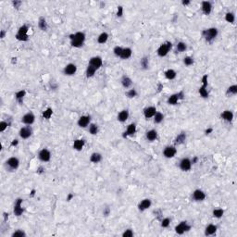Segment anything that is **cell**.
<instances>
[{
    "mask_svg": "<svg viewBox=\"0 0 237 237\" xmlns=\"http://www.w3.org/2000/svg\"><path fill=\"white\" fill-rule=\"evenodd\" d=\"M69 39H70V45L76 48H80L85 44V34L82 32H77L75 33L69 34Z\"/></svg>",
    "mask_w": 237,
    "mask_h": 237,
    "instance_id": "1",
    "label": "cell"
},
{
    "mask_svg": "<svg viewBox=\"0 0 237 237\" xmlns=\"http://www.w3.org/2000/svg\"><path fill=\"white\" fill-rule=\"evenodd\" d=\"M201 34H202V36L204 37L206 42L211 44L213 41L217 38L218 34H219V30L217 28H215V27L208 28L206 30H203L202 32H201Z\"/></svg>",
    "mask_w": 237,
    "mask_h": 237,
    "instance_id": "2",
    "label": "cell"
},
{
    "mask_svg": "<svg viewBox=\"0 0 237 237\" xmlns=\"http://www.w3.org/2000/svg\"><path fill=\"white\" fill-rule=\"evenodd\" d=\"M28 31H29V27L26 24H23L22 26H20L18 30V32L15 35L16 39L19 41H21V42L28 41L29 40Z\"/></svg>",
    "mask_w": 237,
    "mask_h": 237,
    "instance_id": "3",
    "label": "cell"
},
{
    "mask_svg": "<svg viewBox=\"0 0 237 237\" xmlns=\"http://www.w3.org/2000/svg\"><path fill=\"white\" fill-rule=\"evenodd\" d=\"M20 166V160L16 157H11L5 162V168L8 171H15Z\"/></svg>",
    "mask_w": 237,
    "mask_h": 237,
    "instance_id": "4",
    "label": "cell"
},
{
    "mask_svg": "<svg viewBox=\"0 0 237 237\" xmlns=\"http://www.w3.org/2000/svg\"><path fill=\"white\" fill-rule=\"evenodd\" d=\"M171 48H172V43L170 41H166L159 45V47L157 50V54L160 57H166L169 54V52Z\"/></svg>",
    "mask_w": 237,
    "mask_h": 237,
    "instance_id": "5",
    "label": "cell"
},
{
    "mask_svg": "<svg viewBox=\"0 0 237 237\" xmlns=\"http://www.w3.org/2000/svg\"><path fill=\"white\" fill-rule=\"evenodd\" d=\"M192 226L190 224H188V222L186 220H183L181 221L178 225H176L174 230H175V232L177 234H179V235H182L183 234L184 232H187L191 230Z\"/></svg>",
    "mask_w": 237,
    "mask_h": 237,
    "instance_id": "6",
    "label": "cell"
},
{
    "mask_svg": "<svg viewBox=\"0 0 237 237\" xmlns=\"http://www.w3.org/2000/svg\"><path fill=\"white\" fill-rule=\"evenodd\" d=\"M184 93L183 91H180L176 94H173L171 96H170L167 99V103L169 105H171V106H174V105H177L178 102L180 100H183L184 98Z\"/></svg>",
    "mask_w": 237,
    "mask_h": 237,
    "instance_id": "7",
    "label": "cell"
},
{
    "mask_svg": "<svg viewBox=\"0 0 237 237\" xmlns=\"http://www.w3.org/2000/svg\"><path fill=\"white\" fill-rule=\"evenodd\" d=\"M32 129L30 125L20 128L19 132V135L22 139H28L32 136Z\"/></svg>",
    "mask_w": 237,
    "mask_h": 237,
    "instance_id": "8",
    "label": "cell"
},
{
    "mask_svg": "<svg viewBox=\"0 0 237 237\" xmlns=\"http://www.w3.org/2000/svg\"><path fill=\"white\" fill-rule=\"evenodd\" d=\"M177 153V149L174 146H167L163 149V156L166 159H172Z\"/></svg>",
    "mask_w": 237,
    "mask_h": 237,
    "instance_id": "9",
    "label": "cell"
},
{
    "mask_svg": "<svg viewBox=\"0 0 237 237\" xmlns=\"http://www.w3.org/2000/svg\"><path fill=\"white\" fill-rule=\"evenodd\" d=\"M192 161L189 158H183L180 163H179V167L183 171H189L192 168Z\"/></svg>",
    "mask_w": 237,
    "mask_h": 237,
    "instance_id": "10",
    "label": "cell"
},
{
    "mask_svg": "<svg viewBox=\"0 0 237 237\" xmlns=\"http://www.w3.org/2000/svg\"><path fill=\"white\" fill-rule=\"evenodd\" d=\"M35 122V116L32 111H29L28 113L24 114L21 118V122L25 125H32Z\"/></svg>",
    "mask_w": 237,
    "mask_h": 237,
    "instance_id": "11",
    "label": "cell"
},
{
    "mask_svg": "<svg viewBox=\"0 0 237 237\" xmlns=\"http://www.w3.org/2000/svg\"><path fill=\"white\" fill-rule=\"evenodd\" d=\"M22 202H23V199H22V198H18V199L15 201L13 212H14L15 216H17V217L21 216V215L23 214V212H24V209H23L22 207H21Z\"/></svg>",
    "mask_w": 237,
    "mask_h": 237,
    "instance_id": "12",
    "label": "cell"
},
{
    "mask_svg": "<svg viewBox=\"0 0 237 237\" xmlns=\"http://www.w3.org/2000/svg\"><path fill=\"white\" fill-rule=\"evenodd\" d=\"M38 159L42 161V162H48L51 159V153L48 149L46 148H43L42 150H40L39 154H38Z\"/></svg>",
    "mask_w": 237,
    "mask_h": 237,
    "instance_id": "13",
    "label": "cell"
},
{
    "mask_svg": "<svg viewBox=\"0 0 237 237\" xmlns=\"http://www.w3.org/2000/svg\"><path fill=\"white\" fill-rule=\"evenodd\" d=\"M77 72V66L73 63H69L63 69V73L67 76H72Z\"/></svg>",
    "mask_w": 237,
    "mask_h": 237,
    "instance_id": "14",
    "label": "cell"
},
{
    "mask_svg": "<svg viewBox=\"0 0 237 237\" xmlns=\"http://www.w3.org/2000/svg\"><path fill=\"white\" fill-rule=\"evenodd\" d=\"M90 122H91V116L90 115H84V116H81L79 118L77 124L81 128H86L88 125H90Z\"/></svg>",
    "mask_w": 237,
    "mask_h": 237,
    "instance_id": "15",
    "label": "cell"
},
{
    "mask_svg": "<svg viewBox=\"0 0 237 237\" xmlns=\"http://www.w3.org/2000/svg\"><path fill=\"white\" fill-rule=\"evenodd\" d=\"M102 64H103V60H102V58L100 57H98V56L93 57H91L89 59V65L94 67V69H97L101 68Z\"/></svg>",
    "mask_w": 237,
    "mask_h": 237,
    "instance_id": "16",
    "label": "cell"
},
{
    "mask_svg": "<svg viewBox=\"0 0 237 237\" xmlns=\"http://www.w3.org/2000/svg\"><path fill=\"white\" fill-rule=\"evenodd\" d=\"M136 124L135 123H131V124H129L127 126V129H126V131L123 133L122 134V137L123 138H127L128 136H133L134 134H135L136 133Z\"/></svg>",
    "mask_w": 237,
    "mask_h": 237,
    "instance_id": "17",
    "label": "cell"
},
{
    "mask_svg": "<svg viewBox=\"0 0 237 237\" xmlns=\"http://www.w3.org/2000/svg\"><path fill=\"white\" fill-rule=\"evenodd\" d=\"M152 205V201L148 198H146V199H143L141 201V202L138 204V209L139 211L141 212H144L145 210L148 209Z\"/></svg>",
    "mask_w": 237,
    "mask_h": 237,
    "instance_id": "18",
    "label": "cell"
},
{
    "mask_svg": "<svg viewBox=\"0 0 237 237\" xmlns=\"http://www.w3.org/2000/svg\"><path fill=\"white\" fill-rule=\"evenodd\" d=\"M192 198L195 201H197V202H199V201H203L206 198V194L204 191L200 190V189H196V190L194 191V193L192 195Z\"/></svg>",
    "mask_w": 237,
    "mask_h": 237,
    "instance_id": "19",
    "label": "cell"
},
{
    "mask_svg": "<svg viewBox=\"0 0 237 237\" xmlns=\"http://www.w3.org/2000/svg\"><path fill=\"white\" fill-rule=\"evenodd\" d=\"M201 9H202V12L208 16L211 11H212V4L210 1H203L202 4H201Z\"/></svg>",
    "mask_w": 237,
    "mask_h": 237,
    "instance_id": "20",
    "label": "cell"
},
{
    "mask_svg": "<svg viewBox=\"0 0 237 237\" xmlns=\"http://www.w3.org/2000/svg\"><path fill=\"white\" fill-rule=\"evenodd\" d=\"M156 112H157V109L155 106H147V108L144 109V116L146 120H148L150 118H153L154 115L156 114Z\"/></svg>",
    "mask_w": 237,
    "mask_h": 237,
    "instance_id": "21",
    "label": "cell"
},
{
    "mask_svg": "<svg viewBox=\"0 0 237 237\" xmlns=\"http://www.w3.org/2000/svg\"><path fill=\"white\" fill-rule=\"evenodd\" d=\"M121 82H122V85L125 89L131 88L132 85H133V80L130 78L129 76H127V75H123V76L122 77Z\"/></svg>",
    "mask_w": 237,
    "mask_h": 237,
    "instance_id": "22",
    "label": "cell"
},
{
    "mask_svg": "<svg viewBox=\"0 0 237 237\" xmlns=\"http://www.w3.org/2000/svg\"><path fill=\"white\" fill-rule=\"evenodd\" d=\"M220 118L223 121L227 122H232L233 120V113L231 110H224L220 114Z\"/></svg>",
    "mask_w": 237,
    "mask_h": 237,
    "instance_id": "23",
    "label": "cell"
},
{
    "mask_svg": "<svg viewBox=\"0 0 237 237\" xmlns=\"http://www.w3.org/2000/svg\"><path fill=\"white\" fill-rule=\"evenodd\" d=\"M25 96H26V90H24V89L20 90V91L15 93V98L20 105L23 104V99H24Z\"/></svg>",
    "mask_w": 237,
    "mask_h": 237,
    "instance_id": "24",
    "label": "cell"
},
{
    "mask_svg": "<svg viewBox=\"0 0 237 237\" xmlns=\"http://www.w3.org/2000/svg\"><path fill=\"white\" fill-rule=\"evenodd\" d=\"M85 145V139H76L73 142V149L77 151H82Z\"/></svg>",
    "mask_w": 237,
    "mask_h": 237,
    "instance_id": "25",
    "label": "cell"
},
{
    "mask_svg": "<svg viewBox=\"0 0 237 237\" xmlns=\"http://www.w3.org/2000/svg\"><path fill=\"white\" fill-rule=\"evenodd\" d=\"M208 84H202V86H200L198 89V93L201 97L203 98H208L209 97V93L208 91Z\"/></svg>",
    "mask_w": 237,
    "mask_h": 237,
    "instance_id": "26",
    "label": "cell"
},
{
    "mask_svg": "<svg viewBox=\"0 0 237 237\" xmlns=\"http://www.w3.org/2000/svg\"><path fill=\"white\" fill-rule=\"evenodd\" d=\"M218 230V227L217 225H214V224H209L206 227L205 229V235L206 236H209V235H213L215 234L216 232Z\"/></svg>",
    "mask_w": 237,
    "mask_h": 237,
    "instance_id": "27",
    "label": "cell"
},
{
    "mask_svg": "<svg viewBox=\"0 0 237 237\" xmlns=\"http://www.w3.org/2000/svg\"><path fill=\"white\" fill-rule=\"evenodd\" d=\"M185 141H186V134L184 132H182V133H180L179 134L176 136V138L174 140V144L178 145V146L183 145Z\"/></svg>",
    "mask_w": 237,
    "mask_h": 237,
    "instance_id": "28",
    "label": "cell"
},
{
    "mask_svg": "<svg viewBox=\"0 0 237 237\" xmlns=\"http://www.w3.org/2000/svg\"><path fill=\"white\" fill-rule=\"evenodd\" d=\"M118 121L120 122H125L128 118H129V111L127 109H123L122 110L120 113L118 114Z\"/></svg>",
    "mask_w": 237,
    "mask_h": 237,
    "instance_id": "29",
    "label": "cell"
},
{
    "mask_svg": "<svg viewBox=\"0 0 237 237\" xmlns=\"http://www.w3.org/2000/svg\"><path fill=\"white\" fill-rule=\"evenodd\" d=\"M146 137L148 141L153 142L158 138V132L156 130H149L146 134Z\"/></svg>",
    "mask_w": 237,
    "mask_h": 237,
    "instance_id": "30",
    "label": "cell"
},
{
    "mask_svg": "<svg viewBox=\"0 0 237 237\" xmlns=\"http://www.w3.org/2000/svg\"><path fill=\"white\" fill-rule=\"evenodd\" d=\"M102 159H103V157H102V155H101L100 153L94 152V153L92 154L91 157H90V161H91L92 163L97 164V163H99V162L102 160Z\"/></svg>",
    "mask_w": 237,
    "mask_h": 237,
    "instance_id": "31",
    "label": "cell"
},
{
    "mask_svg": "<svg viewBox=\"0 0 237 237\" xmlns=\"http://www.w3.org/2000/svg\"><path fill=\"white\" fill-rule=\"evenodd\" d=\"M38 27L40 28L41 31L45 32L47 31V28H48V25H47V22L45 17H40L38 20Z\"/></svg>",
    "mask_w": 237,
    "mask_h": 237,
    "instance_id": "32",
    "label": "cell"
},
{
    "mask_svg": "<svg viewBox=\"0 0 237 237\" xmlns=\"http://www.w3.org/2000/svg\"><path fill=\"white\" fill-rule=\"evenodd\" d=\"M132 55H133V50L130 47H125V48H123L120 57L122 59H128L132 57Z\"/></svg>",
    "mask_w": 237,
    "mask_h": 237,
    "instance_id": "33",
    "label": "cell"
},
{
    "mask_svg": "<svg viewBox=\"0 0 237 237\" xmlns=\"http://www.w3.org/2000/svg\"><path fill=\"white\" fill-rule=\"evenodd\" d=\"M164 74H165L166 79H168V80H170V81L174 80V79L176 78V76H177L176 72H175L174 69H167V70H166V72H164Z\"/></svg>",
    "mask_w": 237,
    "mask_h": 237,
    "instance_id": "34",
    "label": "cell"
},
{
    "mask_svg": "<svg viewBox=\"0 0 237 237\" xmlns=\"http://www.w3.org/2000/svg\"><path fill=\"white\" fill-rule=\"evenodd\" d=\"M153 118H154V123H155V124H159V123H161V122H163V120H164V115H163L161 112L157 111L156 114L154 115Z\"/></svg>",
    "mask_w": 237,
    "mask_h": 237,
    "instance_id": "35",
    "label": "cell"
},
{
    "mask_svg": "<svg viewBox=\"0 0 237 237\" xmlns=\"http://www.w3.org/2000/svg\"><path fill=\"white\" fill-rule=\"evenodd\" d=\"M97 69H94V67L88 65L87 68H86V70H85V74H86V77L87 78H92L94 77V75L96 74V72H97Z\"/></svg>",
    "mask_w": 237,
    "mask_h": 237,
    "instance_id": "36",
    "label": "cell"
},
{
    "mask_svg": "<svg viewBox=\"0 0 237 237\" xmlns=\"http://www.w3.org/2000/svg\"><path fill=\"white\" fill-rule=\"evenodd\" d=\"M108 39H109V34L104 32H102V33H100V34L98 35V37H97V43L103 45V44H105L106 41H108Z\"/></svg>",
    "mask_w": 237,
    "mask_h": 237,
    "instance_id": "37",
    "label": "cell"
},
{
    "mask_svg": "<svg viewBox=\"0 0 237 237\" xmlns=\"http://www.w3.org/2000/svg\"><path fill=\"white\" fill-rule=\"evenodd\" d=\"M140 65L141 68L143 69H147L149 67V58L148 57H143L140 60Z\"/></svg>",
    "mask_w": 237,
    "mask_h": 237,
    "instance_id": "38",
    "label": "cell"
},
{
    "mask_svg": "<svg viewBox=\"0 0 237 237\" xmlns=\"http://www.w3.org/2000/svg\"><path fill=\"white\" fill-rule=\"evenodd\" d=\"M224 214V209L222 208H215L213 209L212 211V215L214 218H217V219H220Z\"/></svg>",
    "mask_w": 237,
    "mask_h": 237,
    "instance_id": "39",
    "label": "cell"
},
{
    "mask_svg": "<svg viewBox=\"0 0 237 237\" xmlns=\"http://www.w3.org/2000/svg\"><path fill=\"white\" fill-rule=\"evenodd\" d=\"M237 94V85H232L230 87H228L227 91H226V94L228 97L230 96H235Z\"/></svg>",
    "mask_w": 237,
    "mask_h": 237,
    "instance_id": "40",
    "label": "cell"
},
{
    "mask_svg": "<svg viewBox=\"0 0 237 237\" xmlns=\"http://www.w3.org/2000/svg\"><path fill=\"white\" fill-rule=\"evenodd\" d=\"M186 49H187V45L183 42H179L176 45V50L179 53H183V52L186 51Z\"/></svg>",
    "mask_w": 237,
    "mask_h": 237,
    "instance_id": "41",
    "label": "cell"
},
{
    "mask_svg": "<svg viewBox=\"0 0 237 237\" xmlns=\"http://www.w3.org/2000/svg\"><path fill=\"white\" fill-rule=\"evenodd\" d=\"M88 131H89V133H90L92 135H96V134H97V133H98V126H97V124H94V123H91V124L89 125Z\"/></svg>",
    "mask_w": 237,
    "mask_h": 237,
    "instance_id": "42",
    "label": "cell"
},
{
    "mask_svg": "<svg viewBox=\"0 0 237 237\" xmlns=\"http://www.w3.org/2000/svg\"><path fill=\"white\" fill-rule=\"evenodd\" d=\"M43 118H45V120H49V118L52 117L53 115V109L51 108H47L45 110L43 111Z\"/></svg>",
    "mask_w": 237,
    "mask_h": 237,
    "instance_id": "43",
    "label": "cell"
},
{
    "mask_svg": "<svg viewBox=\"0 0 237 237\" xmlns=\"http://www.w3.org/2000/svg\"><path fill=\"white\" fill-rule=\"evenodd\" d=\"M225 20L229 23H234L235 21V15L232 12H227L225 15Z\"/></svg>",
    "mask_w": 237,
    "mask_h": 237,
    "instance_id": "44",
    "label": "cell"
},
{
    "mask_svg": "<svg viewBox=\"0 0 237 237\" xmlns=\"http://www.w3.org/2000/svg\"><path fill=\"white\" fill-rule=\"evenodd\" d=\"M126 97H129V98H134V97H137V94H138V93H137V91L134 89V88H132V89H130V90H128L127 92H126Z\"/></svg>",
    "mask_w": 237,
    "mask_h": 237,
    "instance_id": "45",
    "label": "cell"
},
{
    "mask_svg": "<svg viewBox=\"0 0 237 237\" xmlns=\"http://www.w3.org/2000/svg\"><path fill=\"white\" fill-rule=\"evenodd\" d=\"M194 58L192 57H190V56H187V57H185L184 58H183V64L185 65V66H187V67H189V66H192L193 64H194Z\"/></svg>",
    "mask_w": 237,
    "mask_h": 237,
    "instance_id": "46",
    "label": "cell"
},
{
    "mask_svg": "<svg viewBox=\"0 0 237 237\" xmlns=\"http://www.w3.org/2000/svg\"><path fill=\"white\" fill-rule=\"evenodd\" d=\"M11 236L12 237H25L26 236V232L23 231V230H16L12 234H11Z\"/></svg>",
    "mask_w": 237,
    "mask_h": 237,
    "instance_id": "47",
    "label": "cell"
},
{
    "mask_svg": "<svg viewBox=\"0 0 237 237\" xmlns=\"http://www.w3.org/2000/svg\"><path fill=\"white\" fill-rule=\"evenodd\" d=\"M170 224H171V219L170 218H164L161 220V227L162 228H168L170 226Z\"/></svg>",
    "mask_w": 237,
    "mask_h": 237,
    "instance_id": "48",
    "label": "cell"
},
{
    "mask_svg": "<svg viewBox=\"0 0 237 237\" xmlns=\"http://www.w3.org/2000/svg\"><path fill=\"white\" fill-rule=\"evenodd\" d=\"M122 50H123V48H122V46L117 45V46H115L114 48H113V53H114V55H115L116 57H120L121 55H122Z\"/></svg>",
    "mask_w": 237,
    "mask_h": 237,
    "instance_id": "49",
    "label": "cell"
},
{
    "mask_svg": "<svg viewBox=\"0 0 237 237\" xmlns=\"http://www.w3.org/2000/svg\"><path fill=\"white\" fill-rule=\"evenodd\" d=\"M10 125V122H7L5 121H2L0 122V132H5L6 129Z\"/></svg>",
    "mask_w": 237,
    "mask_h": 237,
    "instance_id": "50",
    "label": "cell"
},
{
    "mask_svg": "<svg viewBox=\"0 0 237 237\" xmlns=\"http://www.w3.org/2000/svg\"><path fill=\"white\" fill-rule=\"evenodd\" d=\"M134 235V233L132 229H127L122 233V237H133Z\"/></svg>",
    "mask_w": 237,
    "mask_h": 237,
    "instance_id": "51",
    "label": "cell"
},
{
    "mask_svg": "<svg viewBox=\"0 0 237 237\" xmlns=\"http://www.w3.org/2000/svg\"><path fill=\"white\" fill-rule=\"evenodd\" d=\"M123 16V7L122 6H118L117 8V17L118 18H122Z\"/></svg>",
    "mask_w": 237,
    "mask_h": 237,
    "instance_id": "52",
    "label": "cell"
},
{
    "mask_svg": "<svg viewBox=\"0 0 237 237\" xmlns=\"http://www.w3.org/2000/svg\"><path fill=\"white\" fill-rule=\"evenodd\" d=\"M21 1H19V0H15V1H12V5L13 7L16 8V9H19L20 8V5H21Z\"/></svg>",
    "mask_w": 237,
    "mask_h": 237,
    "instance_id": "53",
    "label": "cell"
},
{
    "mask_svg": "<svg viewBox=\"0 0 237 237\" xmlns=\"http://www.w3.org/2000/svg\"><path fill=\"white\" fill-rule=\"evenodd\" d=\"M109 213H110V208H104L103 214H104L105 216H109Z\"/></svg>",
    "mask_w": 237,
    "mask_h": 237,
    "instance_id": "54",
    "label": "cell"
},
{
    "mask_svg": "<svg viewBox=\"0 0 237 237\" xmlns=\"http://www.w3.org/2000/svg\"><path fill=\"white\" fill-rule=\"evenodd\" d=\"M18 144H19V140L14 139V140H12V142H11L10 146H18Z\"/></svg>",
    "mask_w": 237,
    "mask_h": 237,
    "instance_id": "55",
    "label": "cell"
},
{
    "mask_svg": "<svg viewBox=\"0 0 237 237\" xmlns=\"http://www.w3.org/2000/svg\"><path fill=\"white\" fill-rule=\"evenodd\" d=\"M6 33H7V32H6L5 30H1V31H0V38L4 39L5 36H6Z\"/></svg>",
    "mask_w": 237,
    "mask_h": 237,
    "instance_id": "56",
    "label": "cell"
},
{
    "mask_svg": "<svg viewBox=\"0 0 237 237\" xmlns=\"http://www.w3.org/2000/svg\"><path fill=\"white\" fill-rule=\"evenodd\" d=\"M44 172H45V168L43 167V166H40V167L37 169V173L38 174H42Z\"/></svg>",
    "mask_w": 237,
    "mask_h": 237,
    "instance_id": "57",
    "label": "cell"
},
{
    "mask_svg": "<svg viewBox=\"0 0 237 237\" xmlns=\"http://www.w3.org/2000/svg\"><path fill=\"white\" fill-rule=\"evenodd\" d=\"M212 132H213V128L210 127V128H208V129L206 130V131H205V134H211Z\"/></svg>",
    "mask_w": 237,
    "mask_h": 237,
    "instance_id": "58",
    "label": "cell"
},
{
    "mask_svg": "<svg viewBox=\"0 0 237 237\" xmlns=\"http://www.w3.org/2000/svg\"><path fill=\"white\" fill-rule=\"evenodd\" d=\"M73 197H74V195H73V194H69V195L67 196V201H70Z\"/></svg>",
    "mask_w": 237,
    "mask_h": 237,
    "instance_id": "59",
    "label": "cell"
},
{
    "mask_svg": "<svg viewBox=\"0 0 237 237\" xmlns=\"http://www.w3.org/2000/svg\"><path fill=\"white\" fill-rule=\"evenodd\" d=\"M190 3H191V1H189V0H186V1H185V0H183V1L182 2V4H183V6H188Z\"/></svg>",
    "mask_w": 237,
    "mask_h": 237,
    "instance_id": "60",
    "label": "cell"
},
{
    "mask_svg": "<svg viewBox=\"0 0 237 237\" xmlns=\"http://www.w3.org/2000/svg\"><path fill=\"white\" fill-rule=\"evenodd\" d=\"M197 160H198V158H197V157H194L193 159L191 160V161H192V164H195V163L197 162Z\"/></svg>",
    "mask_w": 237,
    "mask_h": 237,
    "instance_id": "61",
    "label": "cell"
},
{
    "mask_svg": "<svg viewBox=\"0 0 237 237\" xmlns=\"http://www.w3.org/2000/svg\"><path fill=\"white\" fill-rule=\"evenodd\" d=\"M3 216H4V221H7L8 219V213H6V212H5Z\"/></svg>",
    "mask_w": 237,
    "mask_h": 237,
    "instance_id": "62",
    "label": "cell"
},
{
    "mask_svg": "<svg viewBox=\"0 0 237 237\" xmlns=\"http://www.w3.org/2000/svg\"><path fill=\"white\" fill-rule=\"evenodd\" d=\"M16 61H17V57H12V63L14 64L16 63Z\"/></svg>",
    "mask_w": 237,
    "mask_h": 237,
    "instance_id": "63",
    "label": "cell"
},
{
    "mask_svg": "<svg viewBox=\"0 0 237 237\" xmlns=\"http://www.w3.org/2000/svg\"><path fill=\"white\" fill-rule=\"evenodd\" d=\"M34 195H35V190H32L31 192V196H34Z\"/></svg>",
    "mask_w": 237,
    "mask_h": 237,
    "instance_id": "64",
    "label": "cell"
}]
</instances>
